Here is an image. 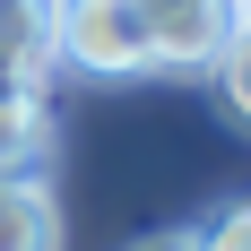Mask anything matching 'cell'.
Wrapping results in <instances>:
<instances>
[{
  "mask_svg": "<svg viewBox=\"0 0 251 251\" xmlns=\"http://www.w3.org/2000/svg\"><path fill=\"white\" fill-rule=\"evenodd\" d=\"M200 251H251V200H226L200 226Z\"/></svg>",
  "mask_w": 251,
  "mask_h": 251,
  "instance_id": "cell-7",
  "label": "cell"
},
{
  "mask_svg": "<svg viewBox=\"0 0 251 251\" xmlns=\"http://www.w3.org/2000/svg\"><path fill=\"white\" fill-rule=\"evenodd\" d=\"M52 156V104L35 87H0V174H35Z\"/></svg>",
  "mask_w": 251,
  "mask_h": 251,
  "instance_id": "cell-5",
  "label": "cell"
},
{
  "mask_svg": "<svg viewBox=\"0 0 251 251\" xmlns=\"http://www.w3.org/2000/svg\"><path fill=\"white\" fill-rule=\"evenodd\" d=\"M130 251H200V226L191 234H148V243H130Z\"/></svg>",
  "mask_w": 251,
  "mask_h": 251,
  "instance_id": "cell-8",
  "label": "cell"
},
{
  "mask_svg": "<svg viewBox=\"0 0 251 251\" xmlns=\"http://www.w3.org/2000/svg\"><path fill=\"white\" fill-rule=\"evenodd\" d=\"M52 9L61 0H0V87H35V96L52 87V70H61Z\"/></svg>",
  "mask_w": 251,
  "mask_h": 251,
  "instance_id": "cell-3",
  "label": "cell"
},
{
  "mask_svg": "<svg viewBox=\"0 0 251 251\" xmlns=\"http://www.w3.org/2000/svg\"><path fill=\"white\" fill-rule=\"evenodd\" d=\"M0 251H61V200L44 174H0Z\"/></svg>",
  "mask_w": 251,
  "mask_h": 251,
  "instance_id": "cell-4",
  "label": "cell"
},
{
  "mask_svg": "<svg viewBox=\"0 0 251 251\" xmlns=\"http://www.w3.org/2000/svg\"><path fill=\"white\" fill-rule=\"evenodd\" d=\"M243 9H251V0H243Z\"/></svg>",
  "mask_w": 251,
  "mask_h": 251,
  "instance_id": "cell-9",
  "label": "cell"
},
{
  "mask_svg": "<svg viewBox=\"0 0 251 251\" xmlns=\"http://www.w3.org/2000/svg\"><path fill=\"white\" fill-rule=\"evenodd\" d=\"M243 18H251V9H243Z\"/></svg>",
  "mask_w": 251,
  "mask_h": 251,
  "instance_id": "cell-10",
  "label": "cell"
},
{
  "mask_svg": "<svg viewBox=\"0 0 251 251\" xmlns=\"http://www.w3.org/2000/svg\"><path fill=\"white\" fill-rule=\"evenodd\" d=\"M52 52L78 78H156L139 0H61L52 9Z\"/></svg>",
  "mask_w": 251,
  "mask_h": 251,
  "instance_id": "cell-1",
  "label": "cell"
},
{
  "mask_svg": "<svg viewBox=\"0 0 251 251\" xmlns=\"http://www.w3.org/2000/svg\"><path fill=\"white\" fill-rule=\"evenodd\" d=\"M139 26H148L156 70L200 78V70H217V52L234 44V26H243V0H139Z\"/></svg>",
  "mask_w": 251,
  "mask_h": 251,
  "instance_id": "cell-2",
  "label": "cell"
},
{
  "mask_svg": "<svg viewBox=\"0 0 251 251\" xmlns=\"http://www.w3.org/2000/svg\"><path fill=\"white\" fill-rule=\"evenodd\" d=\"M208 78H217V104H226V122H234V130H251V18L234 26V44L217 52V70H208Z\"/></svg>",
  "mask_w": 251,
  "mask_h": 251,
  "instance_id": "cell-6",
  "label": "cell"
}]
</instances>
